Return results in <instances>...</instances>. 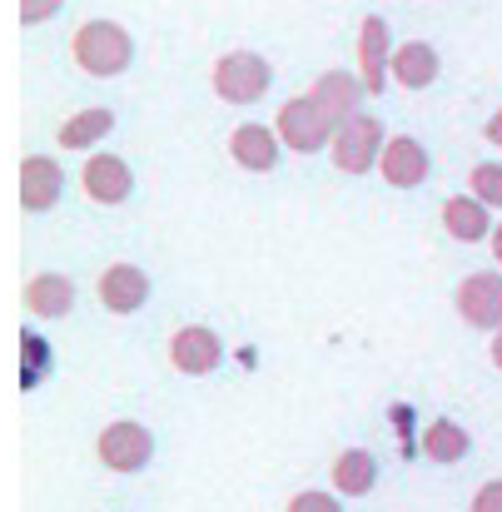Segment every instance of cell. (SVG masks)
<instances>
[{
  "label": "cell",
  "instance_id": "cell-1",
  "mask_svg": "<svg viewBox=\"0 0 502 512\" xmlns=\"http://www.w3.org/2000/svg\"><path fill=\"white\" fill-rule=\"evenodd\" d=\"M70 55H75V65H80L85 75L110 80V75H125V70H130L135 45H130V35H125L115 20H85V25L75 30V40H70Z\"/></svg>",
  "mask_w": 502,
  "mask_h": 512
},
{
  "label": "cell",
  "instance_id": "cell-2",
  "mask_svg": "<svg viewBox=\"0 0 502 512\" xmlns=\"http://www.w3.org/2000/svg\"><path fill=\"white\" fill-rule=\"evenodd\" d=\"M95 453H100V463H105L110 473L130 478V473H145V468H150V458H155V433H150L145 423H135V418H115V423H105Z\"/></svg>",
  "mask_w": 502,
  "mask_h": 512
},
{
  "label": "cell",
  "instance_id": "cell-3",
  "mask_svg": "<svg viewBox=\"0 0 502 512\" xmlns=\"http://www.w3.org/2000/svg\"><path fill=\"white\" fill-rule=\"evenodd\" d=\"M269 80H274V70H269V60L254 55V50H234V55H224V60L214 65V95L229 100V105H254V100H264Z\"/></svg>",
  "mask_w": 502,
  "mask_h": 512
},
{
  "label": "cell",
  "instance_id": "cell-4",
  "mask_svg": "<svg viewBox=\"0 0 502 512\" xmlns=\"http://www.w3.org/2000/svg\"><path fill=\"white\" fill-rule=\"evenodd\" d=\"M383 120H373V115H353V120H343L334 130V165L343 174H368L378 160H383Z\"/></svg>",
  "mask_w": 502,
  "mask_h": 512
},
{
  "label": "cell",
  "instance_id": "cell-5",
  "mask_svg": "<svg viewBox=\"0 0 502 512\" xmlns=\"http://www.w3.org/2000/svg\"><path fill=\"white\" fill-rule=\"evenodd\" d=\"M274 130H279V140H284L289 150H299V155H319L324 145H334V125L319 115V105H314L309 95L289 100V105L279 110Z\"/></svg>",
  "mask_w": 502,
  "mask_h": 512
},
{
  "label": "cell",
  "instance_id": "cell-6",
  "mask_svg": "<svg viewBox=\"0 0 502 512\" xmlns=\"http://www.w3.org/2000/svg\"><path fill=\"white\" fill-rule=\"evenodd\" d=\"M453 304H458L463 324H473V329H483V334H498L502 329V274H493V269L468 274V279L458 284Z\"/></svg>",
  "mask_w": 502,
  "mask_h": 512
},
{
  "label": "cell",
  "instance_id": "cell-7",
  "mask_svg": "<svg viewBox=\"0 0 502 512\" xmlns=\"http://www.w3.org/2000/svg\"><path fill=\"white\" fill-rule=\"evenodd\" d=\"M169 363L184 373V378H204L224 363V339L204 324H184L174 339H169Z\"/></svg>",
  "mask_w": 502,
  "mask_h": 512
},
{
  "label": "cell",
  "instance_id": "cell-8",
  "mask_svg": "<svg viewBox=\"0 0 502 512\" xmlns=\"http://www.w3.org/2000/svg\"><path fill=\"white\" fill-rule=\"evenodd\" d=\"M60 189H65V174H60V165L50 155H25V165H20V204H25V214L55 209Z\"/></svg>",
  "mask_w": 502,
  "mask_h": 512
},
{
  "label": "cell",
  "instance_id": "cell-9",
  "mask_svg": "<svg viewBox=\"0 0 502 512\" xmlns=\"http://www.w3.org/2000/svg\"><path fill=\"white\" fill-rule=\"evenodd\" d=\"M80 184H85V194L95 204H125L135 194V174H130V165L120 155H90Z\"/></svg>",
  "mask_w": 502,
  "mask_h": 512
},
{
  "label": "cell",
  "instance_id": "cell-10",
  "mask_svg": "<svg viewBox=\"0 0 502 512\" xmlns=\"http://www.w3.org/2000/svg\"><path fill=\"white\" fill-rule=\"evenodd\" d=\"M309 100L319 105V115L329 120V125H343V120H353L358 115V100H363V85L348 75V70H324L319 80H314V90H309Z\"/></svg>",
  "mask_w": 502,
  "mask_h": 512
},
{
  "label": "cell",
  "instance_id": "cell-11",
  "mask_svg": "<svg viewBox=\"0 0 502 512\" xmlns=\"http://www.w3.org/2000/svg\"><path fill=\"white\" fill-rule=\"evenodd\" d=\"M378 170L383 179L393 184V189H418L423 179H428V150L413 140V135H393L388 145H383V160H378Z\"/></svg>",
  "mask_w": 502,
  "mask_h": 512
},
{
  "label": "cell",
  "instance_id": "cell-12",
  "mask_svg": "<svg viewBox=\"0 0 502 512\" xmlns=\"http://www.w3.org/2000/svg\"><path fill=\"white\" fill-rule=\"evenodd\" d=\"M145 299H150V274H145V269H135V264H110V269L100 274V304H105L110 314H135V309H145Z\"/></svg>",
  "mask_w": 502,
  "mask_h": 512
},
{
  "label": "cell",
  "instance_id": "cell-13",
  "mask_svg": "<svg viewBox=\"0 0 502 512\" xmlns=\"http://www.w3.org/2000/svg\"><path fill=\"white\" fill-rule=\"evenodd\" d=\"M279 130H264V125H239L229 135V155L239 170H254V174H269L279 165Z\"/></svg>",
  "mask_w": 502,
  "mask_h": 512
},
{
  "label": "cell",
  "instance_id": "cell-14",
  "mask_svg": "<svg viewBox=\"0 0 502 512\" xmlns=\"http://www.w3.org/2000/svg\"><path fill=\"white\" fill-rule=\"evenodd\" d=\"M443 229L453 234V239H463V244H478V239H493V219H488V204L478 199V194H453L448 204H443Z\"/></svg>",
  "mask_w": 502,
  "mask_h": 512
},
{
  "label": "cell",
  "instance_id": "cell-15",
  "mask_svg": "<svg viewBox=\"0 0 502 512\" xmlns=\"http://www.w3.org/2000/svg\"><path fill=\"white\" fill-rule=\"evenodd\" d=\"M25 309H30L35 319H65V314L75 309V284H70L65 274L45 269V274H35V279L25 284Z\"/></svg>",
  "mask_w": 502,
  "mask_h": 512
},
{
  "label": "cell",
  "instance_id": "cell-16",
  "mask_svg": "<svg viewBox=\"0 0 502 512\" xmlns=\"http://www.w3.org/2000/svg\"><path fill=\"white\" fill-rule=\"evenodd\" d=\"M378 458L368 448H343L334 458V493L338 498H368L378 488Z\"/></svg>",
  "mask_w": 502,
  "mask_h": 512
},
{
  "label": "cell",
  "instance_id": "cell-17",
  "mask_svg": "<svg viewBox=\"0 0 502 512\" xmlns=\"http://www.w3.org/2000/svg\"><path fill=\"white\" fill-rule=\"evenodd\" d=\"M468 453H473V433H468L463 423H453V418H433V423L423 428V458H428V463L453 468V463H463Z\"/></svg>",
  "mask_w": 502,
  "mask_h": 512
},
{
  "label": "cell",
  "instance_id": "cell-18",
  "mask_svg": "<svg viewBox=\"0 0 502 512\" xmlns=\"http://www.w3.org/2000/svg\"><path fill=\"white\" fill-rule=\"evenodd\" d=\"M388 70H393V80L403 90H428L438 80V50L428 40H408L403 50H393V65Z\"/></svg>",
  "mask_w": 502,
  "mask_h": 512
},
{
  "label": "cell",
  "instance_id": "cell-19",
  "mask_svg": "<svg viewBox=\"0 0 502 512\" xmlns=\"http://www.w3.org/2000/svg\"><path fill=\"white\" fill-rule=\"evenodd\" d=\"M358 60H363V90L383 95V65H393V60H388V25L378 15H368L358 30Z\"/></svg>",
  "mask_w": 502,
  "mask_h": 512
},
{
  "label": "cell",
  "instance_id": "cell-20",
  "mask_svg": "<svg viewBox=\"0 0 502 512\" xmlns=\"http://www.w3.org/2000/svg\"><path fill=\"white\" fill-rule=\"evenodd\" d=\"M110 130H115V115L95 105V110H80V115H70V120L60 125V145H65V150H90V145H100Z\"/></svg>",
  "mask_w": 502,
  "mask_h": 512
},
{
  "label": "cell",
  "instance_id": "cell-21",
  "mask_svg": "<svg viewBox=\"0 0 502 512\" xmlns=\"http://www.w3.org/2000/svg\"><path fill=\"white\" fill-rule=\"evenodd\" d=\"M468 189L493 209V204H502V165H473V174H468Z\"/></svg>",
  "mask_w": 502,
  "mask_h": 512
},
{
  "label": "cell",
  "instance_id": "cell-22",
  "mask_svg": "<svg viewBox=\"0 0 502 512\" xmlns=\"http://www.w3.org/2000/svg\"><path fill=\"white\" fill-rule=\"evenodd\" d=\"M343 503H348V498H338V493L304 488V493H294V498H289V508H284V512H348Z\"/></svg>",
  "mask_w": 502,
  "mask_h": 512
},
{
  "label": "cell",
  "instance_id": "cell-23",
  "mask_svg": "<svg viewBox=\"0 0 502 512\" xmlns=\"http://www.w3.org/2000/svg\"><path fill=\"white\" fill-rule=\"evenodd\" d=\"M468 512H502V478H488V483L468 498Z\"/></svg>",
  "mask_w": 502,
  "mask_h": 512
},
{
  "label": "cell",
  "instance_id": "cell-24",
  "mask_svg": "<svg viewBox=\"0 0 502 512\" xmlns=\"http://www.w3.org/2000/svg\"><path fill=\"white\" fill-rule=\"evenodd\" d=\"M25 358H30L35 368H45V363H50V343H45V339H35V334H25ZM35 368L25 373V388L35 383Z\"/></svg>",
  "mask_w": 502,
  "mask_h": 512
},
{
  "label": "cell",
  "instance_id": "cell-25",
  "mask_svg": "<svg viewBox=\"0 0 502 512\" xmlns=\"http://www.w3.org/2000/svg\"><path fill=\"white\" fill-rule=\"evenodd\" d=\"M60 10V0H20V20L25 25H40V20H50Z\"/></svg>",
  "mask_w": 502,
  "mask_h": 512
},
{
  "label": "cell",
  "instance_id": "cell-26",
  "mask_svg": "<svg viewBox=\"0 0 502 512\" xmlns=\"http://www.w3.org/2000/svg\"><path fill=\"white\" fill-rule=\"evenodd\" d=\"M488 140H493V145H502V115H493V120H488Z\"/></svg>",
  "mask_w": 502,
  "mask_h": 512
},
{
  "label": "cell",
  "instance_id": "cell-27",
  "mask_svg": "<svg viewBox=\"0 0 502 512\" xmlns=\"http://www.w3.org/2000/svg\"><path fill=\"white\" fill-rule=\"evenodd\" d=\"M493 368H498V373H502V329H498V334H493Z\"/></svg>",
  "mask_w": 502,
  "mask_h": 512
},
{
  "label": "cell",
  "instance_id": "cell-28",
  "mask_svg": "<svg viewBox=\"0 0 502 512\" xmlns=\"http://www.w3.org/2000/svg\"><path fill=\"white\" fill-rule=\"evenodd\" d=\"M493 259H498V269H502V224L493 229Z\"/></svg>",
  "mask_w": 502,
  "mask_h": 512
}]
</instances>
